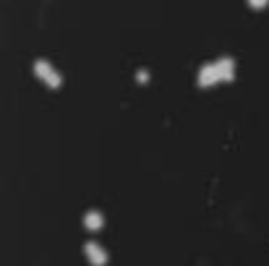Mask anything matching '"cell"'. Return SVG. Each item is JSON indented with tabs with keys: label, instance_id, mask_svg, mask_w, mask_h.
Returning a JSON list of instances; mask_svg holds the SVG:
<instances>
[{
	"label": "cell",
	"instance_id": "cell-1",
	"mask_svg": "<svg viewBox=\"0 0 269 266\" xmlns=\"http://www.w3.org/2000/svg\"><path fill=\"white\" fill-rule=\"evenodd\" d=\"M84 253H86V258L92 261L94 266H105V261H107V253H105V251L97 246V243H86Z\"/></svg>",
	"mask_w": 269,
	"mask_h": 266
},
{
	"label": "cell",
	"instance_id": "cell-2",
	"mask_svg": "<svg viewBox=\"0 0 269 266\" xmlns=\"http://www.w3.org/2000/svg\"><path fill=\"white\" fill-rule=\"evenodd\" d=\"M217 78H219L217 65H204V68H201V73H199V84H201V86H212V84H217Z\"/></svg>",
	"mask_w": 269,
	"mask_h": 266
},
{
	"label": "cell",
	"instance_id": "cell-3",
	"mask_svg": "<svg viewBox=\"0 0 269 266\" xmlns=\"http://www.w3.org/2000/svg\"><path fill=\"white\" fill-rule=\"evenodd\" d=\"M84 225H86V230H102V225H105V217H102L100 211H86V217H84Z\"/></svg>",
	"mask_w": 269,
	"mask_h": 266
},
{
	"label": "cell",
	"instance_id": "cell-4",
	"mask_svg": "<svg viewBox=\"0 0 269 266\" xmlns=\"http://www.w3.org/2000/svg\"><path fill=\"white\" fill-rule=\"evenodd\" d=\"M37 73H39V78H42L44 84H47V81L53 78V73H55V71L50 68V63H44V60H39V63H37Z\"/></svg>",
	"mask_w": 269,
	"mask_h": 266
},
{
	"label": "cell",
	"instance_id": "cell-5",
	"mask_svg": "<svg viewBox=\"0 0 269 266\" xmlns=\"http://www.w3.org/2000/svg\"><path fill=\"white\" fill-rule=\"evenodd\" d=\"M217 71H219V78L230 81V76H233V65H230V60H222V63H217Z\"/></svg>",
	"mask_w": 269,
	"mask_h": 266
}]
</instances>
